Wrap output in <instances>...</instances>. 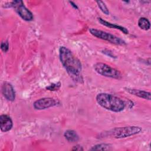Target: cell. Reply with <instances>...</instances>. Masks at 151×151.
Wrapping results in <instances>:
<instances>
[{
	"mask_svg": "<svg viewBox=\"0 0 151 151\" xmlns=\"http://www.w3.org/2000/svg\"><path fill=\"white\" fill-rule=\"evenodd\" d=\"M98 21L101 24H102L103 25H104L107 27L119 29L120 31H122L123 33H124V34H127L129 33V31L127 30V29L126 28L123 27V26H121V25H117V24H116L111 23L110 22H108L107 21L104 20L101 18H98Z\"/></svg>",
	"mask_w": 151,
	"mask_h": 151,
	"instance_id": "8fae6325",
	"label": "cell"
},
{
	"mask_svg": "<svg viewBox=\"0 0 151 151\" xmlns=\"http://www.w3.org/2000/svg\"><path fill=\"white\" fill-rule=\"evenodd\" d=\"M124 89L127 93L133 96H135L146 100H150V93L149 91L139 90V89L132 88H127V87H125Z\"/></svg>",
	"mask_w": 151,
	"mask_h": 151,
	"instance_id": "30bf717a",
	"label": "cell"
},
{
	"mask_svg": "<svg viewBox=\"0 0 151 151\" xmlns=\"http://www.w3.org/2000/svg\"><path fill=\"white\" fill-rule=\"evenodd\" d=\"M96 99L101 107L113 112L122 111L126 106L125 103L120 98L106 93L98 94Z\"/></svg>",
	"mask_w": 151,
	"mask_h": 151,
	"instance_id": "7a4b0ae2",
	"label": "cell"
},
{
	"mask_svg": "<svg viewBox=\"0 0 151 151\" xmlns=\"http://www.w3.org/2000/svg\"><path fill=\"white\" fill-rule=\"evenodd\" d=\"M138 26L142 29L147 31L150 28V23L146 18L141 17L138 20Z\"/></svg>",
	"mask_w": 151,
	"mask_h": 151,
	"instance_id": "4fadbf2b",
	"label": "cell"
},
{
	"mask_svg": "<svg viewBox=\"0 0 151 151\" xmlns=\"http://www.w3.org/2000/svg\"><path fill=\"white\" fill-rule=\"evenodd\" d=\"M96 3L98 5L99 8L100 9V10L106 15H109V10L108 9V8L107 7V6L106 5V4H104V2L101 1H97Z\"/></svg>",
	"mask_w": 151,
	"mask_h": 151,
	"instance_id": "9a60e30c",
	"label": "cell"
},
{
	"mask_svg": "<svg viewBox=\"0 0 151 151\" xmlns=\"http://www.w3.org/2000/svg\"><path fill=\"white\" fill-rule=\"evenodd\" d=\"M69 3L71 4V5L72 6H73L75 9H78V6L76 5V4H75L73 2H72V1H69Z\"/></svg>",
	"mask_w": 151,
	"mask_h": 151,
	"instance_id": "d6986e66",
	"label": "cell"
},
{
	"mask_svg": "<svg viewBox=\"0 0 151 151\" xmlns=\"http://www.w3.org/2000/svg\"><path fill=\"white\" fill-rule=\"evenodd\" d=\"M142 128L139 126H129L115 127L110 131V134L115 138H125L139 133Z\"/></svg>",
	"mask_w": 151,
	"mask_h": 151,
	"instance_id": "277c9868",
	"label": "cell"
},
{
	"mask_svg": "<svg viewBox=\"0 0 151 151\" xmlns=\"http://www.w3.org/2000/svg\"><path fill=\"white\" fill-rule=\"evenodd\" d=\"M111 149V146L107 143H100L92 146L90 150H110Z\"/></svg>",
	"mask_w": 151,
	"mask_h": 151,
	"instance_id": "5bb4252c",
	"label": "cell"
},
{
	"mask_svg": "<svg viewBox=\"0 0 151 151\" xmlns=\"http://www.w3.org/2000/svg\"><path fill=\"white\" fill-rule=\"evenodd\" d=\"M94 70L100 75L104 77L120 79L122 78L121 73L117 69L110 67L103 63H97L94 65Z\"/></svg>",
	"mask_w": 151,
	"mask_h": 151,
	"instance_id": "3957f363",
	"label": "cell"
},
{
	"mask_svg": "<svg viewBox=\"0 0 151 151\" xmlns=\"http://www.w3.org/2000/svg\"><path fill=\"white\" fill-rule=\"evenodd\" d=\"M2 93L8 101H13L15 99V91L12 84L8 82H4L2 86Z\"/></svg>",
	"mask_w": 151,
	"mask_h": 151,
	"instance_id": "ba28073f",
	"label": "cell"
},
{
	"mask_svg": "<svg viewBox=\"0 0 151 151\" xmlns=\"http://www.w3.org/2000/svg\"><path fill=\"white\" fill-rule=\"evenodd\" d=\"M60 86H61L60 82H57L56 83L51 84L49 86L47 87L46 88L50 91H56V90H58L60 88Z\"/></svg>",
	"mask_w": 151,
	"mask_h": 151,
	"instance_id": "2e32d148",
	"label": "cell"
},
{
	"mask_svg": "<svg viewBox=\"0 0 151 151\" xmlns=\"http://www.w3.org/2000/svg\"><path fill=\"white\" fill-rule=\"evenodd\" d=\"M64 136L65 139L71 143L77 142L79 140V136L73 130H67L64 133Z\"/></svg>",
	"mask_w": 151,
	"mask_h": 151,
	"instance_id": "7c38bea8",
	"label": "cell"
},
{
	"mask_svg": "<svg viewBox=\"0 0 151 151\" xmlns=\"http://www.w3.org/2000/svg\"><path fill=\"white\" fill-rule=\"evenodd\" d=\"M13 126L12 120L9 116L6 114L0 116V128L2 132H6L9 131Z\"/></svg>",
	"mask_w": 151,
	"mask_h": 151,
	"instance_id": "9c48e42d",
	"label": "cell"
},
{
	"mask_svg": "<svg viewBox=\"0 0 151 151\" xmlns=\"http://www.w3.org/2000/svg\"><path fill=\"white\" fill-rule=\"evenodd\" d=\"M72 150H77V151H81V150H83L84 149L83 148V147L79 145H77L74 146H73V147L71 149Z\"/></svg>",
	"mask_w": 151,
	"mask_h": 151,
	"instance_id": "ac0fdd59",
	"label": "cell"
},
{
	"mask_svg": "<svg viewBox=\"0 0 151 151\" xmlns=\"http://www.w3.org/2000/svg\"><path fill=\"white\" fill-rule=\"evenodd\" d=\"M7 4L8 5L4 7L14 8L15 11L22 19L27 21H30L33 19L34 17L32 13L26 8L22 1H14L8 2Z\"/></svg>",
	"mask_w": 151,
	"mask_h": 151,
	"instance_id": "8992f818",
	"label": "cell"
},
{
	"mask_svg": "<svg viewBox=\"0 0 151 151\" xmlns=\"http://www.w3.org/2000/svg\"><path fill=\"white\" fill-rule=\"evenodd\" d=\"M60 61L69 76L74 80H82V65L80 61L68 48L62 46L59 49Z\"/></svg>",
	"mask_w": 151,
	"mask_h": 151,
	"instance_id": "6da1fadb",
	"label": "cell"
},
{
	"mask_svg": "<svg viewBox=\"0 0 151 151\" xmlns=\"http://www.w3.org/2000/svg\"><path fill=\"white\" fill-rule=\"evenodd\" d=\"M57 104L58 101L53 98L44 97L36 100L33 104V107L36 110H44L56 106Z\"/></svg>",
	"mask_w": 151,
	"mask_h": 151,
	"instance_id": "52a82bcc",
	"label": "cell"
},
{
	"mask_svg": "<svg viewBox=\"0 0 151 151\" xmlns=\"http://www.w3.org/2000/svg\"><path fill=\"white\" fill-rule=\"evenodd\" d=\"M1 48L2 51L6 52L9 49V43L8 41H2L1 44Z\"/></svg>",
	"mask_w": 151,
	"mask_h": 151,
	"instance_id": "e0dca14e",
	"label": "cell"
},
{
	"mask_svg": "<svg viewBox=\"0 0 151 151\" xmlns=\"http://www.w3.org/2000/svg\"><path fill=\"white\" fill-rule=\"evenodd\" d=\"M89 32L93 36L98 38L107 41L110 43H112L116 45H123L126 44V42L124 40L109 32H107L106 31H104L100 29H97L93 28H90Z\"/></svg>",
	"mask_w": 151,
	"mask_h": 151,
	"instance_id": "5b68a950",
	"label": "cell"
}]
</instances>
